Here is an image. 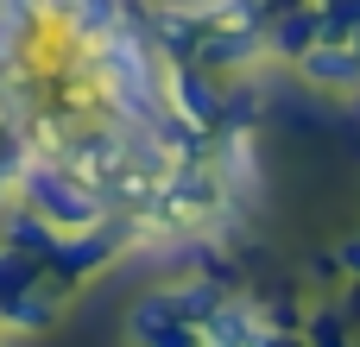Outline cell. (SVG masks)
Returning <instances> with one entry per match:
<instances>
[{
  "label": "cell",
  "mask_w": 360,
  "mask_h": 347,
  "mask_svg": "<svg viewBox=\"0 0 360 347\" xmlns=\"http://www.w3.org/2000/svg\"><path fill=\"white\" fill-rule=\"evenodd\" d=\"M310 347H354V341L342 335V316L323 310V316H310Z\"/></svg>",
  "instance_id": "obj_9"
},
{
  "label": "cell",
  "mask_w": 360,
  "mask_h": 347,
  "mask_svg": "<svg viewBox=\"0 0 360 347\" xmlns=\"http://www.w3.org/2000/svg\"><path fill=\"white\" fill-rule=\"evenodd\" d=\"M221 297H228L221 278H177V284H158V291H146V297L127 310V341L139 347V341L171 335V329H202Z\"/></svg>",
  "instance_id": "obj_3"
},
{
  "label": "cell",
  "mask_w": 360,
  "mask_h": 347,
  "mask_svg": "<svg viewBox=\"0 0 360 347\" xmlns=\"http://www.w3.org/2000/svg\"><path fill=\"white\" fill-rule=\"evenodd\" d=\"M297 76L323 95H354L360 89V44H342V38H316L304 57H297Z\"/></svg>",
  "instance_id": "obj_6"
},
{
  "label": "cell",
  "mask_w": 360,
  "mask_h": 347,
  "mask_svg": "<svg viewBox=\"0 0 360 347\" xmlns=\"http://www.w3.org/2000/svg\"><path fill=\"white\" fill-rule=\"evenodd\" d=\"M70 297H76V284L51 259H32L0 240V335H44Z\"/></svg>",
  "instance_id": "obj_1"
},
{
  "label": "cell",
  "mask_w": 360,
  "mask_h": 347,
  "mask_svg": "<svg viewBox=\"0 0 360 347\" xmlns=\"http://www.w3.org/2000/svg\"><path fill=\"white\" fill-rule=\"evenodd\" d=\"M316 38H323V6H316V0H297V6H285V13L266 19V51H272V63H285V70H297V57H304Z\"/></svg>",
  "instance_id": "obj_7"
},
{
  "label": "cell",
  "mask_w": 360,
  "mask_h": 347,
  "mask_svg": "<svg viewBox=\"0 0 360 347\" xmlns=\"http://www.w3.org/2000/svg\"><path fill=\"white\" fill-rule=\"evenodd\" d=\"M196 335H202L196 347H291V335L272 322V310H266V303L234 297V291L209 310V322H202Z\"/></svg>",
  "instance_id": "obj_4"
},
{
  "label": "cell",
  "mask_w": 360,
  "mask_h": 347,
  "mask_svg": "<svg viewBox=\"0 0 360 347\" xmlns=\"http://www.w3.org/2000/svg\"><path fill=\"white\" fill-rule=\"evenodd\" d=\"M335 266H342L348 278H360V234H354V240H342V247H335Z\"/></svg>",
  "instance_id": "obj_10"
},
{
  "label": "cell",
  "mask_w": 360,
  "mask_h": 347,
  "mask_svg": "<svg viewBox=\"0 0 360 347\" xmlns=\"http://www.w3.org/2000/svg\"><path fill=\"white\" fill-rule=\"evenodd\" d=\"M57 234L63 228H51L38 209H25V202H6L0 209V240L6 247H19V253H32V259H51L57 253Z\"/></svg>",
  "instance_id": "obj_8"
},
{
  "label": "cell",
  "mask_w": 360,
  "mask_h": 347,
  "mask_svg": "<svg viewBox=\"0 0 360 347\" xmlns=\"http://www.w3.org/2000/svg\"><path fill=\"white\" fill-rule=\"evenodd\" d=\"M165 107H177L190 126L215 133V126H221V107H228V76H215L202 57L165 63Z\"/></svg>",
  "instance_id": "obj_5"
},
{
  "label": "cell",
  "mask_w": 360,
  "mask_h": 347,
  "mask_svg": "<svg viewBox=\"0 0 360 347\" xmlns=\"http://www.w3.org/2000/svg\"><path fill=\"white\" fill-rule=\"evenodd\" d=\"M13 202H25V209H38L51 228H89V221H101L108 215V196L76 171V164H63L57 152H32L25 158V171H19V183H13Z\"/></svg>",
  "instance_id": "obj_2"
}]
</instances>
